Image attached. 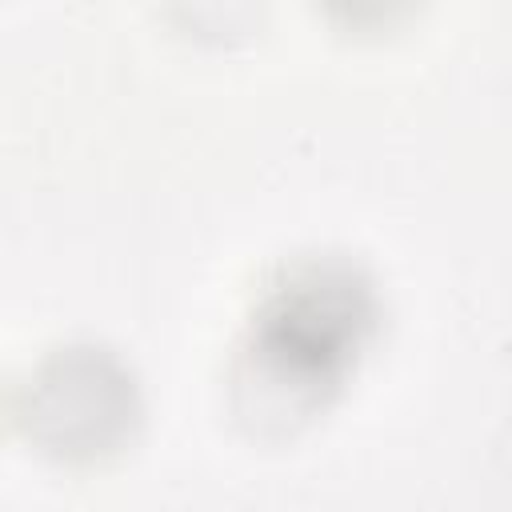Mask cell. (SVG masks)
Masks as SVG:
<instances>
[{
	"instance_id": "obj_1",
	"label": "cell",
	"mask_w": 512,
	"mask_h": 512,
	"mask_svg": "<svg viewBox=\"0 0 512 512\" xmlns=\"http://www.w3.org/2000/svg\"><path fill=\"white\" fill-rule=\"evenodd\" d=\"M376 292L336 256L292 264L256 304L244 340V388L268 416L324 408L376 336Z\"/></svg>"
},
{
	"instance_id": "obj_2",
	"label": "cell",
	"mask_w": 512,
	"mask_h": 512,
	"mask_svg": "<svg viewBox=\"0 0 512 512\" xmlns=\"http://www.w3.org/2000/svg\"><path fill=\"white\" fill-rule=\"evenodd\" d=\"M136 416L128 372L100 348L56 352L28 388V432L60 452L92 460L112 452Z\"/></svg>"
}]
</instances>
